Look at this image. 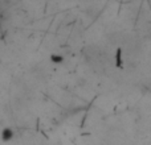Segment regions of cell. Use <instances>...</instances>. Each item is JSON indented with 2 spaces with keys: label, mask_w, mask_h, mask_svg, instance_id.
<instances>
[{
  "label": "cell",
  "mask_w": 151,
  "mask_h": 145,
  "mask_svg": "<svg viewBox=\"0 0 151 145\" xmlns=\"http://www.w3.org/2000/svg\"><path fill=\"white\" fill-rule=\"evenodd\" d=\"M52 60L53 61H55V62H61V61H63V57H56V55H53V57H52Z\"/></svg>",
  "instance_id": "2"
},
{
  "label": "cell",
  "mask_w": 151,
  "mask_h": 145,
  "mask_svg": "<svg viewBox=\"0 0 151 145\" xmlns=\"http://www.w3.org/2000/svg\"><path fill=\"white\" fill-rule=\"evenodd\" d=\"M13 131L11 129V128H4L3 129V132H1V139H3V141H9V140H12L13 139Z\"/></svg>",
  "instance_id": "1"
}]
</instances>
